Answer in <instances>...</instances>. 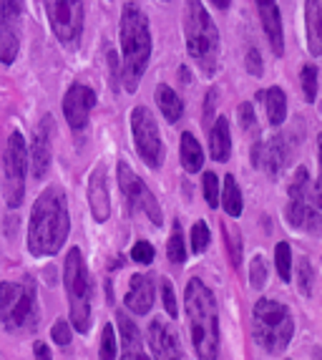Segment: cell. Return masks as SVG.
I'll return each instance as SVG.
<instances>
[{
	"mask_svg": "<svg viewBox=\"0 0 322 360\" xmlns=\"http://www.w3.org/2000/svg\"><path fill=\"white\" fill-rule=\"evenodd\" d=\"M68 232H71V219H68V202L66 192L60 186H48L41 197L36 199L33 212H30L28 224V250L36 257L56 255L66 245Z\"/></svg>",
	"mask_w": 322,
	"mask_h": 360,
	"instance_id": "1",
	"label": "cell"
},
{
	"mask_svg": "<svg viewBox=\"0 0 322 360\" xmlns=\"http://www.w3.org/2000/svg\"><path fill=\"white\" fill-rule=\"evenodd\" d=\"M119 38H121V73L126 91H136L139 81L146 73L151 58V30L146 13L136 3H126L121 11L119 23Z\"/></svg>",
	"mask_w": 322,
	"mask_h": 360,
	"instance_id": "2",
	"label": "cell"
},
{
	"mask_svg": "<svg viewBox=\"0 0 322 360\" xmlns=\"http://www.w3.org/2000/svg\"><path fill=\"white\" fill-rule=\"evenodd\" d=\"M184 310L197 358L217 360L219 355V307H217L214 292L202 280H189L184 292Z\"/></svg>",
	"mask_w": 322,
	"mask_h": 360,
	"instance_id": "3",
	"label": "cell"
},
{
	"mask_svg": "<svg viewBox=\"0 0 322 360\" xmlns=\"http://www.w3.org/2000/svg\"><path fill=\"white\" fill-rule=\"evenodd\" d=\"M184 36H186V51L194 58L199 68L207 76H214L219 71V30L214 20L202 6V0H186L184 3Z\"/></svg>",
	"mask_w": 322,
	"mask_h": 360,
	"instance_id": "4",
	"label": "cell"
},
{
	"mask_svg": "<svg viewBox=\"0 0 322 360\" xmlns=\"http://www.w3.org/2000/svg\"><path fill=\"white\" fill-rule=\"evenodd\" d=\"M252 333H255V340L267 353L280 355L282 350H287L295 333V320L290 307L267 300V297L257 300L255 310H252Z\"/></svg>",
	"mask_w": 322,
	"mask_h": 360,
	"instance_id": "5",
	"label": "cell"
},
{
	"mask_svg": "<svg viewBox=\"0 0 322 360\" xmlns=\"http://www.w3.org/2000/svg\"><path fill=\"white\" fill-rule=\"evenodd\" d=\"M41 310L33 280L0 283V323L8 330H30L36 328Z\"/></svg>",
	"mask_w": 322,
	"mask_h": 360,
	"instance_id": "6",
	"label": "cell"
},
{
	"mask_svg": "<svg viewBox=\"0 0 322 360\" xmlns=\"http://www.w3.org/2000/svg\"><path fill=\"white\" fill-rule=\"evenodd\" d=\"M63 285L68 292V307H71V323L78 333H89L91 328V280L89 267L78 247H73L63 262Z\"/></svg>",
	"mask_w": 322,
	"mask_h": 360,
	"instance_id": "7",
	"label": "cell"
},
{
	"mask_svg": "<svg viewBox=\"0 0 322 360\" xmlns=\"http://www.w3.org/2000/svg\"><path fill=\"white\" fill-rule=\"evenodd\" d=\"M53 36L60 46L78 49L84 38V0H43Z\"/></svg>",
	"mask_w": 322,
	"mask_h": 360,
	"instance_id": "8",
	"label": "cell"
},
{
	"mask_svg": "<svg viewBox=\"0 0 322 360\" xmlns=\"http://www.w3.org/2000/svg\"><path fill=\"white\" fill-rule=\"evenodd\" d=\"M3 169H6L3 197H6L8 207H20L25 194V169H28V146H25V136L20 131H13L8 139Z\"/></svg>",
	"mask_w": 322,
	"mask_h": 360,
	"instance_id": "9",
	"label": "cell"
},
{
	"mask_svg": "<svg viewBox=\"0 0 322 360\" xmlns=\"http://www.w3.org/2000/svg\"><path fill=\"white\" fill-rule=\"evenodd\" d=\"M131 131H134V144H136L139 156L143 159V164L149 169H159L164 164V141L159 136L156 121L151 116V111L146 106H136L131 111Z\"/></svg>",
	"mask_w": 322,
	"mask_h": 360,
	"instance_id": "10",
	"label": "cell"
},
{
	"mask_svg": "<svg viewBox=\"0 0 322 360\" xmlns=\"http://www.w3.org/2000/svg\"><path fill=\"white\" fill-rule=\"evenodd\" d=\"M116 179H119V186H121V194L126 197V202L134 207L136 212L146 214L151 219V224L159 227L161 224V207L156 202V197L151 194V189L134 174V169L129 167L126 162H119L116 167Z\"/></svg>",
	"mask_w": 322,
	"mask_h": 360,
	"instance_id": "11",
	"label": "cell"
},
{
	"mask_svg": "<svg viewBox=\"0 0 322 360\" xmlns=\"http://www.w3.org/2000/svg\"><path fill=\"white\" fill-rule=\"evenodd\" d=\"M25 0H0V63L11 66L20 49Z\"/></svg>",
	"mask_w": 322,
	"mask_h": 360,
	"instance_id": "12",
	"label": "cell"
},
{
	"mask_svg": "<svg viewBox=\"0 0 322 360\" xmlns=\"http://www.w3.org/2000/svg\"><path fill=\"white\" fill-rule=\"evenodd\" d=\"M96 106V94L86 84H73L63 98V116L73 131H84L89 127V116Z\"/></svg>",
	"mask_w": 322,
	"mask_h": 360,
	"instance_id": "13",
	"label": "cell"
},
{
	"mask_svg": "<svg viewBox=\"0 0 322 360\" xmlns=\"http://www.w3.org/2000/svg\"><path fill=\"white\" fill-rule=\"evenodd\" d=\"M149 345H151V353H154V360H184L179 338H176L172 325L164 323L161 318L151 320Z\"/></svg>",
	"mask_w": 322,
	"mask_h": 360,
	"instance_id": "14",
	"label": "cell"
},
{
	"mask_svg": "<svg viewBox=\"0 0 322 360\" xmlns=\"http://www.w3.org/2000/svg\"><path fill=\"white\" fill-rule=\"evenodd\" d=\"M51 131H53V121L51 116L41 121V127L36 129V136H33V146H30V172L36 179L48 174V167H51Z\"/></svg>",
	"mask_w": 322,
	"mask_h": 360,
	"instance_id": "15",
	"label": "cell"
},
{
	"mask_svg": "<svg viewBox=\"0 0 322 360\" xmlns=\"http://www.w3.org/2000/svg\"><path fill=\"white\" fill-rule=\"evenodd\" d=\"M257 11H259V20L267 33V41L272 46V53L280 56L285 53V30H282V15L277 8V0H255Z\"/></svg>",
	"mask_w": 322,
	"mask_h": 360,
	"instance_id": "16",
	"label": "cell"
},
{
	"mask_svg": "<svg viewBox=\"0 0 322 360\" xmlns=\"http://www.w3.org/2000/svg\"><path fill=\"white\" fill-rule=\"evenodd\" d=\"M124 302L134 315H146L151 310V305H154V277L134 275L131 283H129V290H126Z\"/></svg>",
	"mask_w": 322,
	"mask_h": 360,
	"instance_id": "17",
	"label": "cell"
},
{
	"mask_svg": "<svg viewBox=\"0 0 322 360\" xmlns=\"http://www.w3.org/2000/svg\"><path fill=\"white\" fill-rule=\"evenodd\" d=\"M287 219L295 229L317 232L320 229V202H315V199H290Z\"/></svg>",
	"mask_w": 322,
	"mask_h": 360,
	"instance_id": "18",
	"label": "cell"
},
{
	"mask_svg": "<svg viewBox=\"0 0 322 360\" xmlns=\"http://www.w3.org/2000/svg\"><path fill=\"white\" fill-rule=\"evenodd\" d=\"M252 154H255V167H264L272 176L280 174L287 164V144L282 136H275L267 144H262V141L255 144Z\"/></svg>",
	"mask_w": 322,
	"mask_h": 360,
	"instance_id": "19",
	"label": "cell"
},
{
	"mask_svg": "<svg viewBox=\"0 0 322 360\" xmlns=\"http://www.w3.org/2000/svg\"><path fill=\"white\" fill-rule=\"evenodd\" d=\"M89 205L96 222H106L108 214H111V202H108V184L103 167L96 169L89 181Z\"/></svg>",
	"mask_w": 322,
	"mask_h": 360,
	"instance_id": "20",
	"label": "cell"
},
{
	"mask_svg": "<svg viewBox=\"0 0 322 360\" xmlns=\"http://www.w3.org/2000/svg\"><path fill=\"white\" fill-rule=\"evenodd\" d=\"M209 151L214 162H227L232 154V134H229V121L224 116H217L212 134H209Z\"/></svg>",
	"mask_w": 322,
	"mask_h": 360,
	"instance_id": "21",
	"label": "cell"
},
{
	"mask_svg": "<svg viewBox=\"0 0 322 360\" xmlns=\"http://www.w3.org/2000/svg\"><path fill=\"white\" fill-rule=\"evenodd\" d=\"M179 159H181V167H184L186 172H189V174H197V172H202L204 151H202V144L197 141V136H194L191 131L181 134Z\"/></svg>",
	"mask_w": 322,
	"mask_h": 360,
	"instance_id": "22",
	"label": "cell"
},
{
	"mask_svg": "<svg viewBox=\"0 0 322 360\" xmlns=\"http://www.w3.org/2000/svg\"><path fill=\"white\" fill-rule=\"evenodd\" d=\"M307 43H310V53H322V0H307Z\"/></svg>",
	"mask_w": 322,
	"mask_h": 360,
	"instance_id": "23",
	"label": "cell"
},
{
	"mask_svg": "<svg viewBox=\"0 0 322 360\" xmlns=\"http://www.w3.org/2000/svg\"><path fill=\"white\" fill-rule=\"evenodd\" d=\"M156 103H159L161 114H164V119H167L169 124H176V121L181 119V114H184V103H181V98L176 96V91L167 84L156 86Z\"/></svg>",
	"mask_w": 322,
	"mask_h": 360,
	"instance_id": "24",
	"label": "cell"
},
{
	"mask_svg": "<svg viewBox=\"0 0 322 360\" xmlns=\"http://www.w3.org/2000/svg\"><path fill=\"white\" fill-rule=\"evenodd\" d=\"M264 106H267V119L272 127H280L282 121L287 119V96L280 86H272L262 94Z\"/></svg>",
	"mask_w": 322,
	"mask_h": 360,
	"instance_id": "25",
	"label": "cell"
},
{
	"mask_svg": "<svg viewBox=\"0 0 322 360\" xmlns=\"http://www.w3.org/2000/svg\"><path fill=\"white\" fill-rule=\"evenodd\" d=\"M221 207L229 217H239L245 210V202H242V192H239L237 179L232 174L224 176V186H221Z\"/></svg>",
	"mask_w": 322,
	"mask_h": 360,
	"instance_id": "26",
	"label": "cell"
},
{
	"mask_svg": "<svg viewBox=\"0 0 322 360\" xmlns=\"http://www.w3.org/2000/svg\"><path fill=\"white\" fill-rule=\"evenodd\" d=\"M116 325H119V333H121V348H124V350L143 348V345H141V333L136 330L134 320L129 318L126 312H119V315H116Z\"/></svg>",
	"mask_w": 322,
	"mask_h": 360,
	"instance_id": "27",
	"label": "cell"
},
{
	"mask_svg": "<svg viewBox=\"0 0 322 360\" xmlns=\"http://www.w3.org/2000/svg\"><path fill=\"white\" fill-rule=\"evenodd\" d=\"M167 255L174 264H184L186 259V247H184V229H181V222H174L172 237H169V247Z\"/></svg>",
	"mask_w": 322,
	"mask_h": 360,
	"instance_id": "28",
	"label": "cell"
},
{
	"mask_svg": "<svg viewBox=\"0 0 322 360\" xmlns=\"http://www.w3.org/2000/svg\"><path fill=\"white\" fill-rule=\"evenodd\" d=\"M275 264L282 277V283H290V277H292V250H290L287 242H280V245L275 247Z\"/></svg>",
	"mask_w": 322,
	"mask_h": 360,
	"instance_id": "29",
	"label": "cell"
},
{
	"mask_svg": "<svg viewBox=\"0 0 322 360\" xmlns=\"http://www.w3.org/2000/svg\"><path fill=\"white\" fill-rule=\"evenodd\" d=\"M116 333L114 325L106 323L101 330V342H98V360H116Z\"/></svg>",
	"mask_w": 322,
	"mask_h": 360,
	"instance_id": "30",
	"label": "cell"
},
{
	"mask_svg": "<svg viewBox=\"0 0 322 360\" xmlns=\"http://www.w3.org/2000/svg\"><path fill=\"white\" fill-rule=\"evenodd\" d=\"M300 78H302L304 101L315 103V98H317V66H315V63H307V66H302Z\"/></svg>",
	"mask_w": 322,
	"mask_h": 360,
	"instance_id": "31",
	"label": "cell"
},
{
	"mask_svg": "<svg viewBox=\"0 0 322 360\" xmlns=\"http://www.w3.org/2000/svg\"><path fill=\"white\" fill-rule=\"evenodd\" d=\"M209 240H212V234H209V227L204 222H197L191 227V250H194V255H202L209 247Z\"/></svg>",
	"mask_w": 322,
	"mask_h": 360,
	"instance_id": "32",
	"label": "cell"
},
{
	"mask_svg": "<svg viewBox=\"0 0 322 360\" xmlns=\"http://www.w3.org/2000/svg\"><path fill=\"white\" fill-rule=\"evenodd\" d=\"M204 184V199H207V205L214 210L217 205H219V176L212 174V172H207L202 179Z\"/></svg>",
	"mask_w": 322,
	"mask_h": 360,
	"instance_id": "33",
	"label": "cell"
},
{
	"mask_svg": "<svg viewBox=\"0 0 322 360\" xmlns=\"http://www.w3.org/2000/svg\"><path fill=\"white\" fill-rule=\"evenodd\" d=\"M312 264L307 262V259H300V264H297V288H300V292L304 295V297H310L312 295Z\"/></svg>",
	"mask_w": 322,
	"mask_h": 360,
	"instance_id": "34",
	"label": "cell"
},
{
	"mask_svg": "<svg viewBox=\"0 0 322 360\" xmlns=\"http://www.w3.org/2000/svg\"><path fill=\"white\" fill-rule=\"evenodd\" d=\"M250 280L255 290H262L264 285H267V264H264V259L259 257V255H257L250 264Z\"/></svg>",
	"mask_w": 322,
	"mask_h": 360,
	"instance_id": "35",
	"label": "cell"
},
{
	"mask_svg": "<svg viewBox=\"0 0 322 360\" xmlns=\"http://www.w3.org/2000/svg\"><path fill=\"white\" fill-rule=\"evenodd\" d=\"M131 259L139 264H151L154 262V247H151V242L141 240L136 242V245L131 247Z\"/></svg>",
	"mask_w": 322,
	"mask_h": 360,
	"instance_id": "36",
	"label": "cell"
},
{
	"mask_svg": "<svg viewBox=\"0 0 322 360\" xmlns=\"http://www.w3.org/2000/svg\"><path fill=\"white\" fill-rule=\"evenodd\" d=\"M161 300H164V307H167L169 318H176L179 315V305H176V297H174V288L169 280H161Z\"/></svg>",
	"mask_w": 322,
	"mask_h": 360,
	"instance_id": "37",
	"label": "cell"
},
{
	"mask_svg": "<svg viewBox=\"0 0 322 360\" xmlns=\"http://www.w3.org/2000/svg\"><path fill=\"white\" fill-rule=\"evenodd\" d=\"M51 338L56 340V345H68L71 342V325L66 320H58V323L51 328Z\"/></svg>",
	"mask_w": 322,
	"mask_h": 360,
	"instance_id": "38",
	"label": "cell"
},
{
	"mask_svg": "<svg viewBox=\"0 0 322 360\" xmlns=\"http://www.w3.org/2000/svg\"><path fill=\"white\" fill-rule=\"evenodd\" d=\"M221 232H224V237H227V247H229V255H232V262L239 264V259H242V240H239L229 227H221Z\"/></svg>",
	"mask_w": 322,
	"mask_h": 360,
	"instance_id": "39",
	"label": "cell"
},
{
	"mask_svg": "<svg viewBox=\"0 0 322 360\" xmlns=\"http://www.w3.org/2000/svg\"><path fill=\"white\" fill-rule=\"evenodd\" d=\"M237 114H239V127L245 129V131L255 129V124H257V121H255V108H252V103H250V101L239 103Z\"/></svg>",
	"mask_w": 322,
	"mask_h": 360,
	"instance_id": "40",
	"label": "cell"
},
{
	"mask_svg": "<svg viewBox=\"0 0 322 360\" xmlns=\"http://www.w3.org/2000/svg\"><path fill=\"white\" fill-rule=\"evenodd\" d=\"M247 71L252 73V76H262L264 66H262V58H259V53H257L255 49L247 53Z\"/></svg>",
	"mask_w": 322,
	"mask_h": 360,
	"instance_id": "41",
	"label": "cell"
},
{
	"mask_svg": "<svg viewBox=\"0 0 322 360\" xmlns=\"http://www.w3.org/2000/svg\"><path fill=\"white\" fill-rule=\"evenodd\" d=\"M108 66H111V76H114V89L119 86V56L114 51H108Z\"/></svg>",
	"mask_w": 322,
	"mask_h": 360,
	"instance_id": "42",
	"label": "cell"
},
{
	"mask_svg": "<svg viewBox=\"0 0 322 360\" xmlns=\"http://www.w3.org/2000/svg\"><path fill=\"white\" fill-rule=\"evenodd\" d=\"M33 353H36V360H53L46 342H36V345H33Z\"/></svg>",
	"mask_w": 322,
	"mask_h": 360,
	"instance_id": "43",
	"label": "cell"
},
{
	"mask_svg": "<svg viewBox=\"0 0 322 360\" xmlns=\"http://www.w3.org/2000/svg\"><path fill=\"white\" fill-rule=\"evenodd\" d=\"M121 360H149V358H146L143 348H139V350H124V353H121Z\"/></svg>",
	"mask_w": 322,
	"mask_h": 360,
	"instance_id": "44",
	"label": "cell"
},
{
	"mask_svg": "<svg viewBox=\"0 0 322 360\" xmlns=\"http://www.w3.org/2000/svg\"><path fill=\"white\" fill-rule=\"evenodd\" d=\"M212 111H214V91H209V96H207V111H204V124H209V119H212Z\"/></svg>",
	"mask_w": 322,
	"mask_h": 360,
	"instance_id": "45",
	"label": "cell"
},
{
	"mask_svg": "<svg viewBox=\"0 0 322 360\" xmlns=\"http://www.w3.org/2000/svg\"><path fill=\"white\" fill-rule=\"evenodd\" d=\"M209 3H212V6H214V8H219V11H227L229 3H232V0H209Z\"/></svg>",
	"mask_w": 322,
	"mask_h": 360,
	"instance_id": "46",
	"label": "cell"
}]
</instances>
